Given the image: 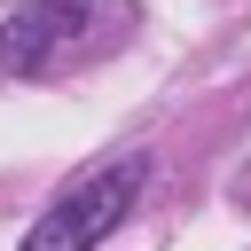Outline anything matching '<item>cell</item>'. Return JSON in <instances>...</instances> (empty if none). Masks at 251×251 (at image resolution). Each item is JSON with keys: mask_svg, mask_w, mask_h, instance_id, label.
<instances>
[{"mask_svg": "<svg viewBox=\"0 0 251 251\" xmlns=\"http://www.w3.org/2000/svg\"><path fill=\"white\" fill-rule=\"evenodd\" d=\"M141 0H8L0 8V71L8 78H63L110 47H126Z\"/></svg>", "mask_w": 251, "mask_h": 251, "instance_id": "6da1fadb", "label": "cell"}, {"mask_svg": "<svg viewBox=\"0 0 251 251\" xmlns=\"http://www.w3.org/2000/svg\"><path fill=\"white\" fill-rule=\"evenodd\" d=\"M141 188H149V157L133 149V157H110V165H94L86 180H71L39 220H31V235H24V251H94L133 204H141Z\"/></svg>", "mask_w": 251, "mask_h": 251, "instance_id": "7a4b0ae2", "label": "cell"}, {"mask_svg": "<svg viewBox=\"0 0 251 251\" xmlns=\"http://www.w3.org/2000/svg\"><path fill=\"white\" fill-rule=\"evenodd\" d=\"M235 196H243V204H251V173H243V188H235Z\"/></svg>", "mask_w": 251, "mask_h": 251, "instance_id": "3957f363", "label": "cell"}]
</instances>
